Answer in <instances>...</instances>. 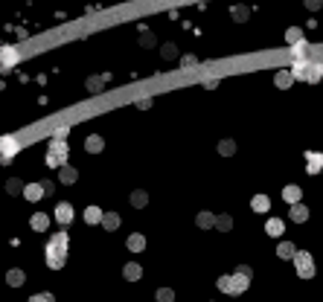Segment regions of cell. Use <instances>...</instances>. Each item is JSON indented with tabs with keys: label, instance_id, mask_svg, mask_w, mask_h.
I'll return each instance as SVG.
<instances>
[{
	"label": "cell",
	"instance_id": "277c9868",
	"mask_svg": "<svg viewBox=\"0 0 323 302\" xmlns=\"http://www.w3.org/2000/svg\"><path fill=\"white\" fill-rule=\"evenodd\" d=\"M248 282H251V267L239 265L236 267V273L230 276V293H245L248 291Z\"/></svg>",
	"mask_w": 323,
	"mask_h": 302
},
{
	"label": "cell",
	"instance_id": "9c48e42d",
	"mask_svg": "<svg viewBox=\"0 0 323 302\" xmlns=\"http://www.w3.org/2000/svg\"><path fill=\"white\" fill-rule=\"evenodd\" d=\"M85 148H88L90 154H99V151L105 148V140H102L99 134H90L88 140H85Z\"/></svg>",
	"mask_w": 323,
	"mask_h": 302
},
{
	"label": "cell",
	"instance_id": "ffe728a7",
	"mask_svg": "<svg viewBox=\"0 0 323 302\" xmlns=\"http://www.w3.org/2000/svg\"><path fill=\"white\" fill-rule=\"evenodd\" d=\"M282 230H286V224L279 221V218H271V221L265 224V232H268V235H274V239H277V235H282Z\"/></svg>",
	"mask_w": 323,
	"mask_h": 302
},
{
	"label": "cell",
	"instance_id": "7c38bea8",
	"mask_svg": "<svg viewBox=\"0 0 323 302\" xmlns=\"http://www.w3.org/2000/svg\"><path fill=\"white\" fill-rule=\"evenodd\" d=\"M73 215H76V212H73V206H70V204H58V206H55V218H58L62 224H70V221H73Z\"/></svg>",
	"mask_w": 323,
	"mask_h": 302
},
{
	"label": "cell",
	"instance_id": "3957f363",
	"mask_svg": "<svg viewBox=\"0 0 323 302\" xmlns=\"http://www.w3.org/2000/svg\"><path fill=\"white\" fill-rule=\"evenodd\" d=\"M291 76L303 81H317L323 79V61H297L291 67Z\"/></svg>",
	"mask_w": 323,
	"mask_h": 302
},
{
	"label": "cell",
	"instance_id": "6da1fadb",
	"mask_svg": "<svg viewBox=\"0 0 323 302\" xmlns=\"http://www.w3.org/2000/svg\"><path fill=\"white\" fill-rule=\"evenodd\" d=\"M67 247H70V239H67V232H53L50 241H47V267H53V270H62L64 262H67Z\"/></svg>",
	"mask_w": 323,
	"mask_h": 302
},
{
	"label": "cell",
	"instance_id": "603a6c76",
	"mask_svg": "<svg viewBox=\"0 0 323 302\" xmlns=\"http://www.w3.org/2000/svg\"><path fill=\"white\" fill-rule=\"evenodd\" d=\"M253 209H256V212H268L271 209V198L268 195H256L253 198Z\"/></svg>",
	"mask_w": 323,
	"mask_h": 302
},
{
	"label": "cell",
	"instance_id": "4316f807",
	"mask_svg": "<svg viewBox=\"0 0 323 302\" xmlns=\"http://www.w3.org/2000/svg\"><path fill=\"white\" fill-rule=\"evenodd\" d=\"M102 227H105V230H117V227H119V215L117 212H105V218H102Z\"/></svg>",
	"mask_w": 323,
	"mask_h": 302
},
{
	"label": "cell",
	"instance_id": "30bf717a",
	"mask_svg": "<svg viewBox=\"0 0 323 302\" xmlns=\"http://www.w3.org/2000/svg\"><path fill=\"white\" fill-rule=\"evenodd\" d=\"M123 276H126L128 282H137V279L143 276V267L137 265V262H128V265L123 267Z\"/></svg>",
	"mask_w": 323,
	"mask_h": 302
},
{
	"label": "cell",
	"instance_id": "52a82bcc",
	"mask_svg": "<svg viewBox=\"0 0 323 302\" xmlns=\"http://www.w3.org/2000/svg\"><path fill=\"white\" fill-rule=\"evenodd\" d=\"M320 169H323V154L320 151H306V171L317 175Z\"/></svg>",
	"mask_w": 323,
	"mask_h": 302
},
{
	"label": "cell",
	"instance_id": "cb8c5ba5",
	"mask_svg": "<svg viewBox=\"0 0 323 302\" xmlns=\"http://www.w3.org/2000/svg\"><path fill=\"white\" fill-rule=\"evenodd\" d=\"M286 41H288L291 47H300V44H303V32H300L297 27H291V29L286 32Z\"/></svg>",
	"mask_w": 323,
	"mask_h": 302
},
{
	"label": "cell",
	"instance_id": "1f68e13d",
	"mask_svg": "<svg viewBox=\"0 0 323 302\" xmlns=\"http://www.w3.org/2000/svg\"><path fill=\"white\" fill-rule=\"evenodd\" d=\"M24 189H27V186H24L21 180H15V178H12V180H6V192H9V195H21Z\"/></svg>",
	"mask_w": 323,
	"mask_h": 302
},
{
	"label": "cell",
	"instance_id": "8992f818",
	"mask_svg": "<svg viewBox=\"0 0 323 302\" xmlns=\"http://www.w3.org/2000/svg\"><path fill=\"white\" fill-rule=\"evenodd\" d=\"M18 154V140L15 137H0V160H12Z\"/></svg>",
	"mask_w": 323,
	"mask_h": 302
},
{
	"label": "cell",
	"instance_id": "4fadbf2b",
	"mask_svg": "<svg viewBox=\"0 0 323 302\" xmlns=\"http://www.w3.org/2000/svg\"><path fill=\"white\" fill-rule=\"evenodd\" d=\"M58 180H62L64 186H67V183H76V180H79V171L73 169V166H64V169H58Z\"/></svg>",
	"mask_w": 323,
	"mask_h": 302
},
{
	"label": "cell",
	"instance_id": "484cf974",
	"mask_svg": "<svg viewBox=\"0 0 323 302\" xmlns=\"http://www.w3.org/2000/svg\"><path fill=\"white\" fill-rule=\"evenodd\" d=\"M198 221V227H201V230H210V227H215V215H210V212H201L195 218Z\"/></svg>",
	"mask_w": 323,
	"mask_h": 302
},
{
	"label": "cell",
	"instance_id": "e0dca14e",
	"mask_svg": "<svg viewBox=\"0 0 323 302\" xmlns=\"http://www.w3.org/2000/svg\"><path fill=\"white\" fill-rule=\"evenodd\" d=\"M29 224H32V230H38V232H44L47 227H50V218H47L44 212H35L32 218H29Z\"/></svg>",
	"mask_w": 323,
	"mask_h": 302
},
{
	"label": "cell",
	"instance_id": "f1b7e54d",
	"mask_svg": "<svg viewBox=\"0 0 323 302\" xmlns=\"http://www.w3.org/2000/svg\"><path fill=\"white\" fill-rule=\"evenodd\" d=\"M140 44H143L146 50H152V47H157V38H154L149 29H143V32H140Z\"/></svg>",
	"mask_w": 323,
	"mask_h": 302
},
{
	"label": "cell",
	"instance_id": "8d00e7d4",
	"mask_svg": "<svg viewBox=\"0 0 323 302\" xmlns=\"http://www.w3.org/2000/svg\"><path fill=\"white\" fill-rule=\"evenodd\" d=\"M233 18L236 20H245V18H248V9H245V6H233Z\"/></svg>",
	"mask_w": 323,
	"mask_h": 302
},
{
	"label": "cell",
	"instance_id": "74e56055",
	"mask_svg": "<svg viewBox=\"0 0 323 302\" xmlns=\"http://www.w3.org/2000/svg\"><path fill=\"white\" fill-rule=\"evenodd\" d=\"M218 291L230 293V276H221V279H218Z\"/></svg>",
	"mask_w": 323,
	"mask_h": 302
},
{
	"label": "cell",
	"instance_id": "d4e9b609",
	"mask_svg": "<svg viewBox=\"0 0 323 302\" xmlns=\"http://www.w3.org/2000/svg\"><path fill=\"white\" fill-rule=\"evenodd\" d=\"M143 247H146L143 235H137V232H134V235H128V250H131V253H140Z\"/></svg>",
	"mask_w": 323,
	"mask_h": 302
},
{
	"label": "cell",
	"instance_id": "ac0fdd59",
	"mask_svg": "<svg viewBox=\"0 0 323 302\" xmlns=\"http://www.w3.org/2000/svg\"><path fill=\"white\" fill-rule=\"evenodd\" d=\"M102 218H105V212H102L99 206H88V209H85V221L88 224H102Z\"/></svg>",
	"mask_w": 323,
	"mask_h": 302
},
{
	"label": "cell",
	"instance_id": "4dcf8cb0",
	"mask_svg": "<svg viewBox=\"0 0 323 302\" xmlns=\"http://www.w3.org/2000/svg\"><path fill=\"white\" fill-rule=\"evenodd\" d=\"M154 299L157 302H175V291H172V288H160V291L154 293Z\"/></svg>",
	"mask_w": 323,
	"mask_h": 302
},
{
	"label": "cell",
	"instance_id": "5b68a950",
	"mask_svg": "<svg viewBox=\"0 0 323 302\" xmlns=\"http://www.w3.org/2000/svg\"><path fill=\"white\" fill-rule=\"evenodd\" d=\"M294 267H297V276H300V279H312V276H314V262H312L309 253H303V250H297Z\"/></svg>",
	"mask_w": 323,
	"mask_h": 302
},
{
	"label": "cell",
	"instance_id": "7402d4cb",
	"mask_svg": "<svg viewBox=\"0 0 323 302\" xmlns=\"http://www.w3.org/2000/svg\"><path fill=\"white\" fill-rule=\"evenodd\" d=\"M277 256L279 258H294L297 256V247L291 244V241H282V244L277 247Z\"/></svg>",
	"mask_w": 323,
	"mask_h": 302
},
{
	"label": "cell",
	"instance_id": "836d02e7",
	"mask_svg": "<svg viewBox=\"0 0 323 302\" xmlns=\"http://www.w3.org/2000/svg\"><path fill=\"white\" fill-rule=\"evenodd\" d=\"M160 55H163V58H178V47H175V44H163Z\"/></svg>",
	"mask_w": 323,
	"mask_h": 302
},
{
	"label": "cell",
	"instance_id": "9a60e30c",
	"mask_svg": "<svg viewBox=\"0 0 323 302\" xmlns=\"http://www.w3.org/2000/svg\"><path fill=\"white\" fill-rule=\"evenodd\" d=\"M288 215H291V221H297V224H303V221H309V209H306L303 204H297V206H291L288 209Z\"/></svg>",
	"mask_w": 323,
	"mask_h": 302
},
{
	"label": "cell",
	"instance_id": "83f0119b",
	"mask_svg": "<svg viewBox=\"0 0 323 302\" xmlns=\"http://www.w3.org/2000/svg\"><path fill=\"white\" fill-rule=\"evenodd\" d=\"M146 204H149V195H146L143 189L131 192V206H137V209H140V206H146Z\"/></svg>",
	"mask_w": 323,
	"mask_h": 302
},
{
	"label": "cell",
	"instance_id": "44dd1931",
	"mask_svg": "<svg viewBox=\"0 0 323 302\" xmlns=\"http://www.w3.org/2000/svg\"><path fill=\"white\" fill-rule=\"evenodd\" d=\"M105 81H108V76H90V79H88V90H90V93H102Z\"/></svg>",
	"mask_w": 323,
	"mask_h": 302
},
{
	"label": "cell",
	"instance_id": "2e32d148",
	"mask_svg": "<svg viewBox=\"0 0 323 302\" xmlns=\"http://www.w3.org/2000/svg\"><path fill=\"white\" fill-rule=\"evenodd\" d=\"M24 282H27V276H24V270H18V267L6 273V285H12V288H21Z\"/></svg>",
	"mask_w": 323,
	"mask_h": 302
},
{
	"label": "cell",
	"instance_id": "7a4b0ae2",
	"mask_svg": "<svg viewBox=\"0 0 323 302\" xmlns=\"http://www.w3.org/2000/svg\"><path fill=\"white\" fill-rule=\"evenodd\" d=\"M67 154H70V148H67V140H50V148H47V166H55V169H64L67 166Z\"/></svg>",
	"mask_w": 323,
	"mask_h": 302
},
{
	"label": "cell",
	"instance_id": "f35d334b",
	"mask_svg": "<svg viewBox=\"0 0 323 302\" xmlns=\"http://www.w3.org/2000/svg\"><path fill=\"white\" fill-rule=\"evenodd\" d=\"M41 186H44V195H53V192H55V183H53V180H41Z\"/></svg>",
	"mask_w": 323,
	"mask_h": 302
},
{
	"label": "cell",
	"instance_id": "ba28073f",
	"mask_svg": "<svg viewBox=\"0 0 323 302\" xmlns=\"http://www.w3.org/2000/svg\"><path fill=\"white\" fill-rule=\"evenodd\" d=\"M0 64H3V67L18 64V50H15V47H3V50H0Z\"/></svg>",
	"mask_w": 323,
	"mask_h": 302
},
{
	"label": "cell",
	"instance_id": "d6a6232c",
	"mask_svg": "<svg viewBox=\"0 0 323 302\" xmlns=\"http://www.w3.org/2000/svg\"><path fill=\"white\" fill-rule=\"evenodd\" d=\"M233 151H236V142H233V140H221V142H218V154H225V157H230Z\"/></svg>",
	"mask_w": 323,
	"mask_h": 302
},
{
	"label": "cell",
	"instance_id": "d6986e66",
	"mask_svg": "<svg viewBox=\"0 0 323 302\" xmlns=\"http://www.w3.org/2000/svg\"><path fill=\"white\" fill-rule=\"evenodd\" d=\"M274 81H277V88L288 90L291 84H294V76H291V70H279V73H277V79H274Z\"/></svg>",
	"mask_w": 323,
	"mask_h": 302
},
{
	"label": "cell",
	"instance_id": "d590c367",
	"mask_svg": "<svg viewBox=\"0 0 323 302\" xmlns=\"http://www.w3.org/2000/svg\"><path fill=\"white\" fill-rule=\"evenodd\" d=\"M29 302H53V293H35L29 296Z\"/></svg>",
	"mask_w": 323,
	"mask_h": 302
},
{
	"label": "cell",
	"instance_id": "8fae6325",
	"mask_svg": "<svg viewBox=\"0 0 323 302\" xmlns=\"http://www.w3.org/2000/svg\"><path fill=\"white\" fill-rule=\"evenodd\" d=\"M300 195H303V192H300V186H294V183L282 189V198H286V204H291V206L300 204Z\"/></svg>",
	"mask_w": 323,
	"mask_h": 302
},
{
	"label": "cell",
	"instance_id": "e575fe53",
	"mask_svg": "<svg viewBox=\"0 0 323 302\" xmlns=\"http://www.w3.org/2000/svg\"><path fill=\"white\" fill-rule=\"evenodd\" d=\"M195 64H198L195 55H184V58H180V67H184V70H195Z\"/></svg>",
	"mask_w": 323,
	"mask_h": 302
},
{
	"label": "cell",
	"instance_id": "5bb4252c",
	"mask_svg": "<svg viewBox=\"0 0 323 302\" xmlns=\"http://www.w3.org/2000/svg\"><path fill=\"white\" fill-rule=\"evenodd\" d=\"M24 198H27V201H41V198H44V186H41V183H29V186L24 189Z\"/></svg>",
	"mask_w": 323,
	"mask_h": 302
},
{
	"label": "cell",
	"instance_id": "f546056e",
	"mask_svg": "<svg viewBox=\"0 0 323 302\" xmlns=\"http://www.w3.org/2000/svg\"><path fill=\"white\" fill-rule=\"evenodd\" d=\"M230 227H233V218H230V215H218V218H215V230L227 232Z\"/></svg>",
	"mask_w": 323,
	"mask_h": 302
}]
</instances>
